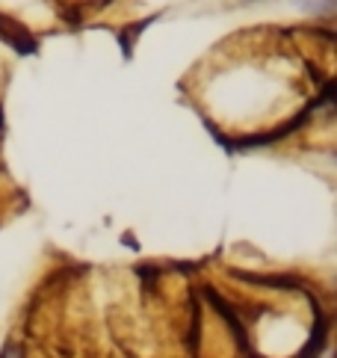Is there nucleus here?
Returning <instances> with one entry per match:
<instances>
[{
	"label": "nucleus",
	"mask_w": 337,
	"mask_h": 358,
	"mask_svg": "<svg viewBox=\"0 0 337 358\" xmlns=\"http://www.w3.org/2000/svg\"><path fill=\"white\" fill-rule=\"evenodd\" d=\"M245 3H254V0H245Z\"/></svg>",
	"instance_id": "2"
},
{
	"label": "nucleus",
	"mask_w": 337,
	"mask_h": 358,
	"mask_svg": "<svg viewBox=\"0 0 337 358\" xmlns=\"http://www.w3.org/2000/svg\"><path fill=\"white\" fill-rule=\"evenodd\" d=\"M0 358H24V352H21L18 343H6L3 352H0Z\"/></svg>",
	"instance_id": "1"
}]
</instances>
